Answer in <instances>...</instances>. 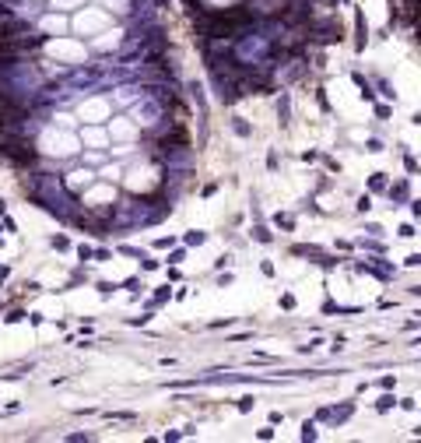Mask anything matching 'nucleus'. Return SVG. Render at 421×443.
<instances>
[{
  "label": "nucleus",
  "instance_id": "f257e3e1",
  "mask_svg": "<svg viewBox=\"0 0 421 443\" xmlns=\"http://www.w3.org/2000/svg\"><path fill=\"white\" fill-rule=\"evenodd\" d=\"M70 176H74V180H67V187H70V190H78L81 183L88 187V183H92V180H95V176H92V172H88V169H78V172H70Z\"/></svg>",
  "mask_w": 421,
  "mask_h": 443
},
{
  "label": "nucleus",
  "instance_id": "f03ea898",
  "mask_svg": "<svg viewBox=\"0 0 421 443\" xmlns=\"http://www.w3.org/2000/svg\"><path fill=\"white\" fill-rule=\"evenodd\" d=\"M42 28H49V32H53V28H56V32H64L67 21H64V18H53V14H49V18H42Z\"/></svg>",
  "mask_w": 421,
  "mask_h": 443
},
{
  "label": "nucleus",
  "instance_id": "7ed1b4c3",
  "mask_svg": "<svg viewBox=\"0 0 421 443\" xmlns=\"http://www.w3.org/2000/svg\"><path fill=\"white\" fill-rule=\"evenodd\" d=\"M81 137H84L88 144H105V130H84Z\"/></svg>",
  "mask_w": 421,
  "mask_h": 443
}]
</instances>
